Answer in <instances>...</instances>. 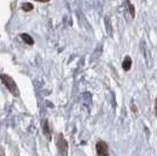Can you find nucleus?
Masks as SVG:
<instances>
[{"mask_svg": "<svg viewBox=\"0 0 157 156\" xmlns=\"http://www.w3.org/2000/svg\"><path fill=\"white\" fill-rule=\"evenodd\" d=\"M35 1H39V2H48L51 0H35Z\"/></svg>", "mask_w": 157, "mask_h": 156, "instance_id": "obj_11", "label": "nucleus"}, {"mask_svg": "<svg viewBox=\"0 0 157 156\" xmlns=\"http://www.w3.org/2000/svg\"><path fill=\"white\" fill-rule=\"evenodd\" d=\"M131 109H132L134 113H137V107H136L135 104H131Z\"/></svg>", "mask_w": 157, "mask_h": 156, "instance_id": "obj_9", "label": "nucleus"}, {"mask_svg": "<svg viewBox=\"0 0 157 156\" xmlns=\"http://www.w3.org/2000/svg\"><path fill=\"white\" fill-rule=\"evenodd\" d=\"M155 114H156V116H157V99H156V101H155Z\"/></svg>", "mask_w": 157, "mask_h": 156, "instance_id": "obj_10", "label": "nucleus"}, {"mask_svg": "<svg viewBox=\"0 0 157 156\" xmlns=\"http://www.w3.org/2000/svg\"><path fill=\"white\" fill-rule=\"evenodd\" d=\"M56 147H58L61 156H67V153H68V143L65 140V137H63L62 134H58L56 135Z\"/></svg>", "mask_w": 157, "mask_h": 156, "instance_id": "obj_2", "label": "nucleus"}, {"mask_svg": "<svg viewBox=\"0 0 157 156\" xmlns=\"http://www.w3.org/2000/svg\"><path fill=\"white\" fill-rule=\"evenodd\" d=\"M131 65H132V61H131L130 57H125L124 60H123V62H122V68H123L125 72L130 71Z\"/></svg>", "mask_w": 157, "mask_h": 156, "instance_id": "obj_5", "label": "nucleus"}, {"mask_svg": "<svg viewBox=\"0 0 157 156\" xmlns=\"http://www.w3.org/2000/svg\"><path fill=\"white\" fill-rule=\"evenodd\" d=\"M21 8H22V11H25V12H31L33 8H34V6H33L31 2H24Z\"/></svg>", "mask_w": 157, "mask_h": 156, "instance_id": "obj_7", "label": "nucleus"}, {"mask_svg": "<svg viewBox=\"0 0 157 156\" xmlns=\"http://www.w3.org/2000/svg\"><path fill=\"white\" fill-rule=\"evenodd\" d=\"M0 80H1V82L5 85V87H6L7 89L10 91V93H12L14 96H19V88H18V86L15 84V81H14L10 75H7V74H1V75H0Z\"/></svg>", "mask_w": 157, "mask_h": 156, "instance_id": "obj_1", "label": "nucleus"}, {"mask_svg": "<svg viewBox=\"0 0 157 156\" xmlns=\"http://www.w3.org/2000/svg\"><path fill=\"white\" fill-rule=\"evenodd\" d=\"M20 38H21V40H22L25 44H27V45H34V40H33V38L29 34L22 33V34L20 35Z\"/></svg>", "mask_w": 157, "mask_h": 156, "instance_id": "obj_4", "label": "nucleus"}, {"mask_svg": "<svg viewBox=\"0 0 157 156\" xmlns=\"http://www.w3.org/2000/svg\"><path fill=\"white\" fill-rule=\"evenodd\" d=\"M95 149H96L98 156H109V148L105 141H98Z\"/></svg>", "mask_w": 157, "mask_h": 156, "instance_id": "obj_3", "label": "nucleus"}, {"mask_svg": "<svg viewBox=\"0 0 157 156\" xmlns=\"http://www.w3.org/2000/svg\"><path fill=\"white\" fill-rule=\"evenodd\" d=\"M44 134L46 135L48 140H51V138H52V135H51V129H49V122H48V120H45V122H44Z\"/></svg>", "mask_w": 157, "mask_h": 156, "instance_id": "obj_6", "label": "nucleus"}, {"mask_svg": "<svg viewBox=\"0 0 157 156\" xmlns=\"http://www.w3.org/2000/svg\"><path fill=\"white\" fill-rule=\"evenodd\" d=\"M127 5H128V11L130 12L131 18H134V17H135V7L132 6L129 1H127Z\"/></svg>", "mask_w": 157, "mask_h": 156, "instance_id": "obj_8", "label": "nucleus"}]
</instances>
